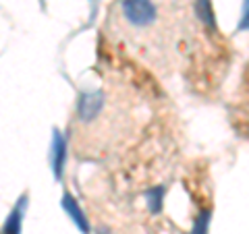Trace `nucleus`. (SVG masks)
I'll list each match as a JSON object with an SVG mask.
<instances>
[{"mask_svg": "<svg viewBox=\"0 0 249 234\" xmlns=\"http://www.w3.org/2000/svg\"><path fill=\"white\" fill-rule=\"evenodd\" d=\"M121 15L129 27L147 33L158 23V6L154 0H123Z\"/></svg>", "mask_w": 249, "mask_h": 234, "instance_id": "1", "label": "nucleus"}, {"mask_svg": "<svg viewBox=\"0 0 249 234\" xmlns=\"http://www.w3.org/2000/svg\"><path fill=\"white\" fill-rule=\"evenodd\" d=\"M106 104V96L104 91H93V93H83L77 104V114L83 122H91L96 116L104 110Z\"/></svg>", "mask_w": 249, "mask_h": 234, "instance_id": "2", "label": "nucleus"}, {"mask_svg": "<svg viewBox=\"0 0 249 234\" xmlns=\"http://www.w3.org/2000/svg\"><path fill=\"white\" fill-rule=\"evenodd\" d=\"M25 205H27V197H21L19 203L13 207V212L6 217V222L2 226L0 234H19L21 232V220H23V212H25Z\"/></svg>", "mask_w": 249, "mask_h": 234, "instance_id": "3", "label": "nucleus"}, {"mask_svg": "<svg viewBox=\"0 0 249 234\" xmlns=\"http://www.w3.org/2000/svg\"><path fill=\"white\" fill-rule=\"evenodd\" d=\"M62 207L69 212V216H71V220L79 226V230L83 232V234H88L89 232V224H88V217L83 216V212H81V207L77 205V201L71 197L69 193H65V197H62Z\"/></svg>", "mask_w": 249, "mask_h": 234, "instance_id": "4", "label": "nucleus"}, {"mask_svg": "<svg viewBox=\"0 0 249 234\" xmlns=\"http://www.w3.org/2000/svg\"><path fill=\"white\" fill-rule=\"evenodd\" d=\"M62 166H65V139L60 133H54V141H52V168L54 176H62Z\"/></svg>", "mask_w": 249, "mask_h": 234, "instance_id": "5", "label": "nucleus"}, {"mask_svg": "<svg viewBox=\"0 0 249 234\" xmlns=\"http://www.w3.org/2000/svg\"><path fill=\"white\" fill-rule=\"evenodd\" d=\"M239 29H249V0L243 2V19L239 23Z\"/></svg>", "mask_w": 249, "mask_h": 234, "instance_id": "6", "label": "nucleus"}]
</instances>
